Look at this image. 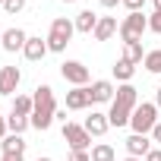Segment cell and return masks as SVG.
Here are the masks:
<instances>
[{
    "mask_svg": "<svg viewBox=\"0 0 161 161\" xmlns=\"http://www.w3.org/2000/svg\"><path fill=\"white\" fill-rule=\"evenodd\" d=\"M32 101H35V111H32V126L35 130H51V123H54V117H57V98H54V89L51 86H38L35 89V95H32Z\"/></svg>",
    "mask_w": 161,
    "mask_h": 161,
    "instance_id": "6da1fadb",
    "label": "cell"
},
{
    "mask_svg": "<svg viewBox=\"0 0 161 161\" xmlns=\"http://www.w3.org/2000/svg\"><path fill=\"white\" fill-rule=\"evenodd\" d=\"M73 35H76V22L66 19V16H57V19L51 22V29H47V47H51L54 54H63L66 44L73 41Z\"/></svg>",
    "mask_w": 161,
    "mask_h": 161,
    "instance_id": "7a4b0ae2",
    "label": "cell"
},
{
    "mask_svg": "<svg viewBox=\"0 0 161 161\" xmlns=\"http://www.w3.org/2000/svg\"><path fill=\"white\" fill-rule=\"evenodd\" d=\"M155 123H158V104H155V101H139V108H136V111H133V117H130L133 133L148 136V133L155 130Z\"/></svg>",
    "mask_w": 161,
    "mask_h": 161,
    "instance_id": "3957f363",
    "label": "cell"
},
{
    "mask_svg": "<svg viewBox=\"0 0 161 161\" xmlns=\"http://www.w3.org/2000/svg\"><path fill=\"white\" fill-rule=\"evenodd\" d=\"M142 32H148V16L145 13H130L123 22H120V38H123V44H130V41H142Z\"/></svg>",
    "mask_w": 161,
    "mask_h": 161,
    "instance_id": "277c9868",
    "label": "cell"
},
{
    "mask_svg": "<svg viewBox=\"0 0 161 161\" xmlns=\"http://www.w3.org/2000/svg\"><path fill=\"white\" fill-rule=\"evenodd\" d=\"M63 139L69 145V152H92V136L86 126H79V123H63Z\"/></svg>",
    "mask_w": 161,
    "mask_h": 161,
    "instance_id": "5b68a950",
    "label": "cell"
},
{
    "mask_svg": "<svg viewBox=\"0 0 161 161\" xmlns=\"http://www.w3.org/2000/svg\"><path fill=\"white\" fill-rule=\"evenodd\" d=\"M60 76L66 79V82H69L73 89H79V86H89V79H92L89 66H86V63H79V60H63V63H60Z\"/></svg>",
    "mask_w": 161,
    "mask_h": 161,
    "instance_id": "8992f818",
    "label": "cell"
},
{
    "mask_svg": "<svg viewBox=\"0 0 161 161\" xmlns=\"http://www.w3.org/2000/svg\"><path fill=\"white\" fill-rule=\"evenodd\" d=\"M111 104H117V108H123V111H136L139 108V92H136V86L133 82H123V86H117V95H114V101Z\"/></svg>",
    "mask_w": 161,
    "mask_h": 161,
    "instance_id": "52a82bcc",
    "label": "cell"
},
{
    "mask_svg": "<svg viewBox=\"0 0 161 161\" xmlns=\"http://www.w3.org/2000/svg\"><path fill=\"white\" fill-rule=\"evenodd\" d=\"M89 95H92V104H111L117 89H114L111 79H95V82L89 86Z\"/></svg>",
    "mask_w": 161,
    "mask_h": 161,
    "instance_id": "ba28073f",
    "label": "cell"
},
{
    "mask_svg": "<svg viewBox=\"0 0 161 161\" xmlns=\"http://www.w3.org/2000/svg\"><path fill=\"white\" fill-rule=\"evenodd\" d=\"M19 82H22L19 66H3V69H0V95L13 98V95H16V89H19Z\"/></svg>",
    "mask_w": 161,
    "mask_h": 161,
    "instance_id": "9c48e42d",
    "label": "cell"
},
{
    "mask_svg": "<svg viewBox=\"0 0 161 161\" xmlns=\"http://www.w3.org/2000/svg\"><path fill=\"white\" fill-rule=\"evenodd\" d=\"M22 54H25V60H32V63L44 60V57L51 54V47H47V38H38V35H29V41H25Z\"/></svg>",
    "mask_w": 161,
    "mask_h": 161,
    "instance_id": "30bf717a",
    "label": "cell"
},
{
    "mask_svg": "<svg viewBox=\"0 0 161 161\" xmlns=\"http://www.w3.org/2000/svg\"><path fill=\"white\" fill-rule=\"evenodd\" d=\"M117 32H120V22H117V16H98V25H95L92 38H95V41H111Z\"/></svg>",
    "mask_w": 161,
    "mask_h": 161,
    "instance_id": "8fae6325",
    "label": "cell"
},
{
    "mask_svg": "<svg viewBox=\"0 0 161 161\" xmlns=\"http://www.w3.org/2000/svg\"><path fill=\"white\" fill-rule=\"evenodd\" d=\"M92 108V95H89V86H79L73 92H66V111H86Z\"/></svg>",
    "mask_w": 161,
    "mask_h": 161,
    "instance_id": "7c38bea8",
    "label": "cell"
},
{
    "mask_svg": "<svg viewBox=\"0 0 161 161\" xmlns=\"http://www.w3.org/2000/svg\"><path fill=\"white\" fill-rule=\"evenodd\" d=\"M25 41H29V35H25L19 25H13V29H7V32H3V51H10V54L22 51V47H25Z\"/></svg>",
    "mask_w": 161,
    "mask_h": 161,
    "instance_id": "4fadbf2b",
    "label": "cell"
},
{
    "mask_svg": "<svg viewBox=\"0 0 161 161\" xmlns=\"http://www.w3.org/2000/svg\"><path fill=\"white\" fill-rule=\"evenodd\" d=\"M86 130H89V136H104L108 130H111V120H108V114H101V111H92L89 117H86V123H82Z\"/></svg>",
    "mask_w": 161,
    "mask_h": 161,
    "instance_id": "5bb4252c",
    "label": "cell"
},
{
    "mask_svg": "<svg viewBox=\"0 0 161 161\" xmlns=\"http://www.w3.org/2000/svg\"><path fill=\"white\" fill-rule=\"evenodd\" d=\"M126 152H130L133 158H145V155L152 152V139L142 136V133H133V136L126 139Z\"/></svg>",
    "mask_w": 161,
    "mask_h": 161,
    "instance_id": "9a60e30c",
    "label": "cell"
},
{
    "mask_svg": "<svg viewBox=\"0 0 161 161\" xmlns=\"http://www.w3.org/2000/svg\"><path fill=\"white\" fill-rule=\"evenodd\" d=\"M76 32H82V35H92L95 32V25H98V13H92V10H82L76 19Z\"/></svg>",
    "mask_w": 161,
    "mask_h": 161,
    "instance_id": "2e32d148",
    "label": "cell"
},
{
    "mask_svg": "<svg viewBox=\"0 0 161 161\" xmlns=\"http://www.w3.org/2000/svg\"><path fill=\"white\" fill-rule=\"evenodd\" d=\"M0 148H3V155H25V139L16 136V133H7V139L0 142Z\"/></svg>",
    "mask_w": 161,
    "mask_h": 161,
    "instance_id": "e0dca14e",
    "label": "cell"
},
{
    "mask_svg": "<svg viewBox=\"0 0 161 161\" xmlns=\"http://www.w3.org/2000/svg\"><path fill=\"white\" fill-rule=\"evenodd\" d=\"M133 73H136V66H133L130 60H123V57H120V60L114 63V79H117L120 86H123V82H130V79H133Z\"/></svg>",
    "mask_w": 161,
    "mask_h": 161,
    "instance_id": "ac0fdd59",
    "label": "cell"
},
{
    "mask_svg": "<svg viewBox=\"0 0 161 161\" xmlns=\"http://www.w3.org/2000/svg\"><path fill=\"white\" fill-rule=\"evenodd\" d=\"M123 60H130L133 66H136V63H142V60H145L142 41H130V44H123Z\"/></svg>",
    "mask_w": 161,
    "mask_h": 161,
    "instance_id": "d6986e66",
    "label": "cell"
},
{
    "mask_svg": "<svg viewBox=\"0 0 161 161\" xmlns=\"http://www.w3.org/2000/svg\"><path fill=\"white\" fill-rule=\"evenodd\" d=\"M32 111H35V101H32V95H13V114L32 117Z\"/></svg>",
    "mask_w": 161,
    "mask_h": 161,
    "instance_id": "ffe728a7",
    "label": "cell"
},
{
    "mask_svg": "<svg viewBox=\"0 0 161 161\" xmlns=\"http://www.w3.org/2000/svg\"><path fill=\"white\" fill-rule=\"evenodd\" d=\"M130 111H123V108H117V104H111V111H108V120H111V126H130Z\"/></svg>",
    "mask_w": 161,
    "mask_h": 161,
    "instance_id": "44dd1931",
    "label": "cell"
},
{
    "mask_svg": "<svg viewBox=\"0 0 161 161\" xmlns=\"http://www.w3.org/2000/svg\"><path fill=\"white\" fill-rule=\"evenodd\" d=\"M7 126H10V133L22 136V133L32 126V120H29V117H22V114H13V111H10V117H7Z\"/></svg>",
    "mask_w": 161,
    "mask_h": 161,
    "instance_id": "7402d4cb",
    "label": "cell"
},
{
    "mask_svg": "<svg viewBox=\"0 0 161 161\" xmlns=\"http://www.w3.org/2000/svg\"><path fill=\"white\" fill-rule=\"evenodd\" d=\"M92 161H117V152H114V145H108V142H98V145H92Z\"/></svg>",
    "mask_w": 161,
    "mask_h": 161,
    "instance_id": "603a6c76",
    "label": "cell"
},
{
    "mask_svg": "<svg viewBox=\"0 0 161 161\" xmlns=\"http://www.w3.org/2000/svg\"><path fill=\"white\" fill-rule=\"evenodd\" d=\"M142 66L152 73V76H161V51H145V60Z\"/></svg>",
    "mask_w": 161,
    "mask_h": 161,
    "instance_id": "cb8c5ba5",
    "label": "cell"
},
{
    "mask_svg": "<svg viewBox=\"0 0 161 161\" xmlns=\"http://www.w3.org/2000/svg\"><path fill=\"white\" fill-rule=\"evenodd\" d=\"M3 10H7L10 16H16V13L25 10V0H3Z\"/></svg>",
    "mask_w": 161,
    "mask_h": 161,
    "instance_id": "d4e9b609",
    "label": "cell"
},
{
    "mask_svg": "<svg viewBox=\"0 0 161 161\" xmlns=\"http://www.w3.org/2000/svg\"><path fill=\"white\" fill-rule=\"evenodd\" d=\"M148 32H155V35H161V10H155V13L148 16Z\"/></svg>",
    "mask_w": 161,
    "mask_h": 161,
    "instance_id": "484cf974",
    "label": "cell"
},
{
    "mask_svg": "<svg viewBox=\"0 0 161 161\" xmlns=\"http://www.w3.org/2000/svg\"><path fill=\"white\" fill-rule=\"evenodd\" d=\"M145 3H148V0H123V7H126L130 13H142V10H145Z\"/></svg>",
    "mask_w": 161,
    "mask_h": 161,
    "instance_id": "4316f807",
    "label": "cell"
},
{
    "mask_svg": "<svg viewBox=\"0 0 161 161\" xmlns=\"http://www.w3.org/2000/svg\"><path fill=\"white\" fill-rule=\"evenodd\" d=\"M69 161H92V152H69Z\"/></svg>",
    "mask_w": 161,
    "mask_h": 161,
    "instance_id": "83f0119b",
    "label": "cell"
},
{
    "mask_svg": "<svg viewBox=\"0 0 161 161\" xmlns=\"http://www.w3.org/2000/svg\"><path fill=\"white\" fill-rule=\"evenodd\" d=\"M7 133H10V126H7V117H3V114H0V142H3V139H7Z\"/></svg>",
    "mask_w": 161,
    "mask_h": 161,
    "instance_id": "f1b7e54d",
    "label": "cell"
},
{
    "mask_svg": "<svg viewBox=\"0 0 161 161\" xmlns=\"http://www.w3.org/2000/svg\"><path fill=\"white\" fill-rule=\"evenodd\" d=\"M142 161H161V148H152V152H148Z\"/></svg>",
    "mask_w": 161,
    "mask_h": 161,
    "instance_id": "f546056e",
    "label": "cell"
},
{
    "mask_svg": "<svg viewBox=\"0 0 161 161\" xmlns=\"http://www.w3.org/2000/svg\"><path fill=\"white\" fill-rule=\"evenodd\" d=\"M152 139H155V142H161V120L155 123V130H152Z\"/></svg>",
    "mask_w": 161,
    "mask_h": 161,
    "instance_id": "4dcf8cb0",
    "label": "cell"
},
{
    "mask_svg": "<svg viewBox=\"0 0 161 161\" xmlns=\"http://www.w3.org/2000/svg\"><path fill=\"white\" fill-rule=\"evenodd\" d=\"M98 3H101V7H108V10H114L117 3H123V0H98Z\"/></svg>",
    "mask_w": 161,
    "mask_h": 161,
    "instance_id": "1f68e13d",
    "label": "cell"
},
{
    "mask_svg": "<svg viewBox=\"0 0 161 161\" xmlns=\"http://www.w3.org/2000/svg\"><path fill=\"white\" fill-rule=\"evenodd\" d=\"M0 161H25V158H22V155H3Z\"/></svg>",
    "mask_w": 161,
    "mask_h": 161,
    "instance_id": "d6a6232c",
    "label": "cell"
},
{
    "mask_svg": "<svg viewBox=\"0 0 161 161\" xmlns=\"http://www.w3.org/2000/svg\"><path fill=\"white\" fill-rule=\"evenodd\" d=\"M155 104H158V111H161V86L155 89Z\"/></svg>",
    "mask_w": 161,
    "mask_h": 161,
    "instance_id": "836d02e7",
    "label": "cell"
},
{
    "mask_svg": "<svg viewBox=\"0 0 161 161\" xmlns=\"http://www.w3.org/2000/svg\"><path fill=\"white\" fill-rule=\"evenodd\" d=\"M152 7H155V10H161V0H152Z\"/></svg>",
    "mask_w": 161,
    "mask_h": 161,
    "instance_id": "e575fe53",
    "label": "cell"
},
{
    "mask_svg": "<svg viewBox=\"0 0 161 161\" xmlns=\"http://www.w3.org/2000/svg\"><path fill=\"white\" fill-rule=\"evenodd\" d=\"M123 161H142V158H133V155H130V158H123Z\"/></svg>",
    "mask_w": 161,
    "mask_h": 161,
    "instance_id": "d590c367",
    "label": "cell"
},
{
    "mask_svg": "<svg viewBox=\"0 0 161 161\" xmlns=\"http://www.w3.org/2000/svg\"><path fill=\"white\" fill-rule=\"evenodd\" d=\"M35 161H54V158H47V155H44V158H35Z\"/></svg>",
    "mask_w": 161,
    "mask_h": 161,
    "instance_id": "8d00e7d4",
    "label": "cell"
},
{
    "mask_svg": "<svg viewBox=\"0 0 161 161\" xmlns=\"http://www.w3.org/2000/svg\"><path fill=\"white\" fill-rule=\"evenodd\" d=\"M0 51H3V32H0Z\"/></svg>",
    "mask_w": 161,
    "mask_h": 161,
    "instance_id": "74e56055",
    "label": "cell"
},
{
    "mask_svg": "<svg viewBox=\"0 0 161 161\" xmlns=\"http://www.w3.org/2000/svg\"><path fill=\"white\" fill-rule=\"evenodd\" d=\"M63 3H76V0H63Z\"/></svg>",
    "mask_w": 161,
    "mask_h": 161,
    "instance_id": "f35d334b",
    "label": "cell"
},
{
    "mask_svg": "<svg viewBox=\"0 0 161 161\" xmlns=\"http://www.w3.org/2000/svg\"><path fill=\"white\" fill-rule=\"evenodd\" d=\"M0 10H3V0H0Z\"/></svg>",
    "mask_w": 161,
    "mask_h": 161,
    "instance_id": "ab89813d",
    "label": "cell"
}]
</instances>
